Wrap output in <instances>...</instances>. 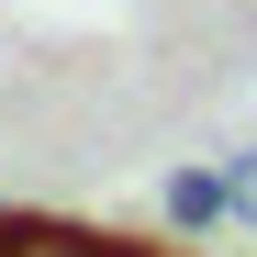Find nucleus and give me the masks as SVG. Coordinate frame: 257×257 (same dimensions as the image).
Listing matches in <instances>:
<instances>
[{
  "mask_svg": "<svg viewBox=\"0 0 257 257\" xmlns=\"http://www.w3.org/2000/svg\"><path fill=\"white\" fill-rule=\"evenodd\" d=\"M168 212V235H212V224H235V168H179V179L157 190Z\"/></svg>",
  "mask_w": 257,
  "mask_h": 257,
  "instance_id": "obj_1",
  "label": "nucleus"
},
{
  "mask_svg": "<svg viewBox=\"0 0 257 257\" xmlns=\"http://www.w3.org/2000/svg\"><path fill=\"white\" fill-rule=\"evenodd\" d=\"M0 257H112V235H78V224H34V212H23V235L0 246Z\"/></svg>",
  "mask_w": 257,
  "mask_h": 257,
  "instance_id": "obj_2",
  "label": "nucleus"
},
{
  "mask_svg": "<svg viewBox=\"0 0 257 257\" xmlns=\"http://www.w3.org/2000/svg\"><path fill=\"white\" fill-rule=\"evenodd\" d=\"M235 224H257V157H235Z\"/></svg>",
  "mask_w": 257,
  "mask_h": 257,
  "instance_id": "obj_3",
  "label": "nucleus"
}]
</instances>
